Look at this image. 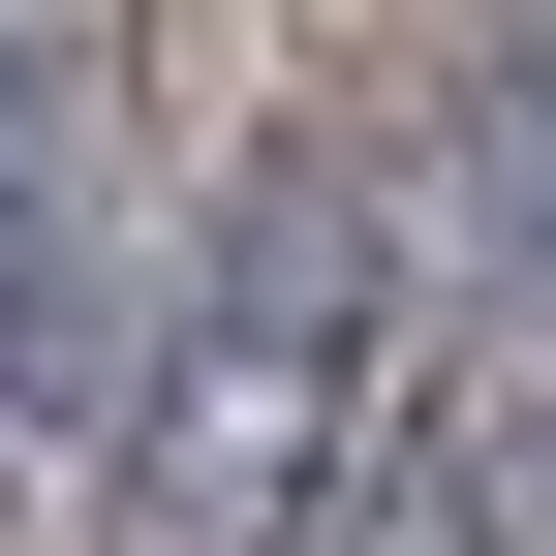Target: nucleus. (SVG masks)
Instances as JSON below:
<instances>
[{"mask_svg":"<svg viewBox=\"0 0 556 556\" xmlns=\"http://www.w3.org/2000/svg\"><path fill=\"white\" fill-rule=\"evenodd\" d=\"M371 371H402V248H371V186L278 155L248 217L186 248L155 371H124V526H155V556H278V526H340V495H371Z\"/></svg>","mask_w":556,"mask_h":556,"instance_id":"nucleus-1","label":"nucleus"},{"mask_svg":"<svg viewBox=\"0 0 556 556\" xmlns=\"http://www.w3.org/2000/svg\"><path fill=\"white\" fill-rule=\"evenodd\" d=\"M155 340H124V248H93V124L62 155H0V433L31 402H124Z\"/></svg>","mask_w":556,"mask_h":556,"instance_id":"nucleus-3","label":"nucleus"},{"mask_svg":"<svg viewBox=\"0 0 556 556\" xmlns=\"http://www.w3.org/2000/svg\"><path fill=\"white\" fill-rule=\"evenodd\" d=\"M340 556H556V371H464L433 433H371Z\"/></svg>","mask_w":556,"mask_h":556,"instance_id":"nucleus-2","label":"nucleus"},{"mask_svg":"<svg viewBox=\"0 0 556 556\" xmlns=\"http://www.w3.org/2000/svg\"><path fill=\"white\" fill-rule=\"evenodd\" d=\"M0 155H62V62H31V31H0Z\"/></svg>","mask_w":556,"mask_h":556,"instance_id":"nucleus-4","label":"nucleus"}]
</instances>
